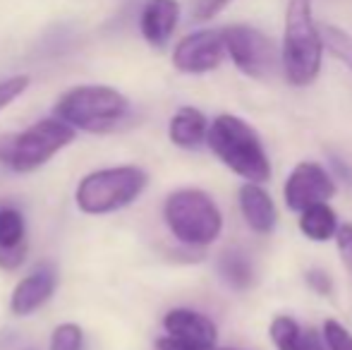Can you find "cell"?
Here are the masks:
<instances>
[{"label":"cell","instance_id":"obj_23","mask_svg":"<svg viewBox=\"0 0 352 350\" xmlns=\"http://www.w3.org/2000/svg\"><path fill=\"white\" fill-rule=\"evenodd\" d=\"M333 240H336V248H338L340 259H343V266L352 276V223H340Z\"/></svg>","mask_w":352,"mask_h":350},{"label":"cell","instance_id":"obj_25","mask_svg":"<svg viewBox=\"0 0 352 350\" xmlns=\"http://www.w3.org/2000/svg\"><path fill=\"white\" fill-rule=\"evenodd\" d=\"M307 283H309L311 290L319 293V295H331V290H333V281H331V276L326 274V271H319V269L307 271Z\"/></svg>","mask_w":352,"mask_h":350},{"label":"cell","instance_id":"obj_4","mask_svg":"<svg viewBox=\"0 0 352 350\" xmlns=\"http://www.w3.org/2000/svg\"><path fill=\"white\" fill-rule=\"evenodd\" d=\"M163 219L170 233L190 248H206L216 243L223 230V214L218 204L211 195L197 187H185L168 195Z\"/></svg>","mask_w":352,"mask_h":350},{"label":"cell","instance_id":"obj_9","mask_svg":"<svg viewBox=\"0 0 352 350\" xmlns=\"http://www.w3.org/2000/svg\"><path fill=\"white\" fill-rule=\"evenodd\" d=\"M226 58V46L218 29H201L185 36L173 51V65L185 75H204L216 70Z\"/></svg>","mask_w":352,"mask_h":350},{"label":"cell","instance_id":"obj_20","mask_svg":"<svg viewBox=\"0 0 352 350\" xmlns=\"http://www.w3.org/2000/svg\"><path fill=\"white\" fill-rule=\"evenodd\" d=\"M326 350H352V331L338 319H326L321 327Z\"/></svg>","mask_w":352,"mask_h":350},{"label":"cell","instance_id":"obj_7","mask_svg":"<svg viewBox=\"0 0 352 350\" xmlns=\"http://www.w3.org/2000/svg\"><path fill=\"white\" fill-rule=\"evenodd\" d=\"M226 56L242 75L252 80H269L280 65V53L264 32L250 24H230L221 29Z\"/></svg>","mask_w":352,"mask_h":350},{"label":"cell","instance_id":"obj_17","mask_svg":"<svg viewBox=\"0 0 352 350\" xmlns=\"http://www.w3.org/2000/svg\"><path fill=\"white\" fill-rule=\"evenodd\" d=\"M338 214L326 204H314L300 211V230L311 243H329L338 230Z\"/></svg>","mask_w":352,"mask_h":350},{"label":"cell","instance_id":"obj_16","mask_svg":"<svg viewBox=\"0 0 352 350\" xmlns=\"http://www.w3.org/2000/svg\"><path fill=\"white\" fill-rule=\"evenodd\" d=\"M206 132H209V120L195 106H182L170 118V125H168V137L180 149H197V146H201L206 142Z\"/></svg>","mask_w":352,"mask_h":350},{"label":"cell","instance_id":"obj_6","mask_svg":"<svg viewBox=\"0 0 352 350\" xmlns=\"http://www.w3.org/2000/svg\"><path fill=\"white\" fill-rule=\"evenodd\" d=\"M146 182L148 175L137 166L94 171L79 182L74 199H77V206L84 214H113V211L130 206L146 190Z\"/></svg>","mask_w":352,"mask_h":350},{"label":"cell","instance_id":"obj_5","mask_svg":"<svg viewBox=\"0 0 352 350\" xmlns=\"http://www.w3.org/2000/svg\"><path fill=\"white\" fill-rule=\"evenodd\" d=\"M74 135L77 130L58 118L38 120L22 132L0 135V164L12 168L14 173H32L65 149Z\"/></svg>","mask_w":352,"mask_h":350},{"label":"cell","instance_id":"obj_11","mask_svg":"<svg viewBox=\"0 0 352 350\" xmlns=\"http://www.w3.org/2000/svg\"><path fill=\"white\" fill-rule=\"evenodd\" d=\"M56 271L51 266H41V269L32 271L27 278H22L14 285L12 298H10V309L17 317H27V314L36 312L56 293Z\"/></svg>","mask_w":352,"mask_h":350},{"label":"cell","instance_id":"obj_19","mask_svg":"<svg viewBox=\"0 0 352 350\" xmlns=\"http://www.w3.org/2000/svg\"><path fill=\"white\" fill-rule=\"evenodd\" d=\"M319 29L321 39H324V48H329L338 61H343L352 70V34L340 27H333V24H324Z\"/></svg>","mask_w":352,"mask_h":350},{"label":"cell","instance_id":"obj_1","mask_svg":"<svg viewBox=\"0 0 352 350\" xmlns=\"http://www.w3.org/2000/svg\"><path fill=\"white\" fill-rule=\"evenodd\" d=\"M206 144L218 156V161L242 180L259 182V185L271 180V159L266 154L261 135L242 118L232 113L218 116L209 122Z\"/></svg>","mask_w":352,"mask_h":350},{"label":"cell","instance_id":"obj_8","mask_svg":"<svg viewBox=\"0 0 352 350\" xmlns=\"http://www.w3.org/2000/svg\"><path fill=\"white\" fill-rule=\"evenodd\" d=\"M336 180L329 171L316 161H300L295 168L290 171L283 187V199L285 206L295 214L305 211L307 206L326 204L333 199L336 195Z\"/></svg>","mask_w":352,"mask_h":350},{"label":"cell","instance_id":"obj_13","mask_svg":"<svg viewBox=\"0 0 352 350\" xmlns=\"http://www.w3.org/2000/svg\"><path fill=\"white\" fill-rule=\"evenodd\" d=\"M27 221L12 206L0 209V269L14 271L27 259Z\"/></svg>","mask_w":352,"mask_h":350},{"label":"cell","instance_id":"obj_22","mask_svg":"<svg viewBox=\"0 0 352 350\" xmlns=\"http://www.w3.org/2000/svg\"><path fill=\"white\" fill-rule=\"evenodd\" d=\"M27 87H29L27 75H17V77H10V80L0 82V111L8 108L17 96H22V94L27 91Z\"/></svg>","mask_w":352,"mask_h":350},{"label":"cell","instance_id":"obj_12","mask_svg":"<svg viewBox=\"0 0 352 350\" xmlns=\"http://www.w3.org/2000/svg\"><path fill=\"white\" fill-rule=\"evenodd\" d=\"M237 201H240L242 219L247 221L254 233L269 235L274 233L276 223H278V211H276V201L264 185L259 182H245L237 192Z\"/></svg>","mask_w":352,"mask_h":350},{"label":"cell","instance_id":"obj_15","mask_svg":"<svg viewBox=\"0 0 352 350\" xmlns=\"http://www.w3.org/2000/svg\"><path fill=\"white\" fill-rule=\"evenodd\" d=\"M269 336L276 350H326L321 333L314 329H305L290 314L274 317L269 327Z\"/></svg>","mask_w":352,"mask_h":350},{"label":"cell","instance_id":"obj_26","mask_svg":"<svg viewBox=\"0 0 352 350\" xmlns=\"http://www.w3.org/2000/svg\"><path fill=\"white\" fill-rule=\"evenodd\" d=\"M211 350H242V348H211Z\"/></svg>","mask_w":352,"mask_h":350},{"label":"cell","instance_id":"obj_10","mask_svg":"<svg viewBox=\"0 0 352 350\" xmlns=\"http://www.w3.org/2000/svg\"><path fill=\"white\" fill-rule=\"evenodd\" d=\"M163 329L168 336L187 343L197 350H211L216 348L218 329L206 314L197 312L190 307H175L163 317Z\"/></svg>","mask_w":352,"mask_h":350},{"label":"cell","instance_id":"obj_3","mask_svg":"<svg viewBox=\"0 0 352 350\" xmlns=\"http://www.w3.org/2000/svg\"><path fill=\"white\" fill-rule=\"evenodd\" d=\"M130 116V101L118 89L84 85L65 91L56 103V118L84 132H111Z\"/></svg>","mask_w":352,"mask_h":350},{"label":"cell","instance_id":"obj_24","mask_svg":"<svg viewBox=\"0 0 352 350\" xmlns=\"http://www.w3.org/2000/svg\"><path fill=\"white\" fill-rule=\"evenodd\" d=\"M232 0H192V17L197 22H206V19H213L218 12L230 5Z\"/></svg>","mask_w":352,"mask_h":350},{"label":"cell","instance_id":"obj_14","mask_svg":"<svg viewBox=\"0 0 352 350\" xmlns=\"http://www.w3.org/2000/svg\"><path fill=\"white\" fill-rule=\"evenodd\" d=\"M180 19V5L177 0H148L146 8L142 10V36L146 39L151 46L163 48L170 41L173 32Z\"/></svg>","mask_w":352,"mask_h":350},{"label":"cell","instance_id":"obj_21","mask_svg":"<svg viewBox=\"0 0 352 350\" xmlns=\"http://www.w3.org/2000/svg\"><path fill=\"white\" fill-rule=\"evenodd\" d=\"M84 333L77 324H60L51 336V350H82Z\"/></svg>","mask_w":352,"mask_h":350},{"label":"cell","instance_id":"obj_18","mask_svg":"<svg viewBox=\"0 0 352 350\" xmlns=\"http://www.w3.org/2000/svg\"><path fill=\"white\" fill-rule=\"evenodd\" d=\"M221 276L228 285H232L235 290H247L254 283V266L250 259L240 252V250H228L221 254V262H218Z\"/></svg>","mask_w":352,"mask_h":350},{"label":"cell","instance_id":"obj_2","mask_svg":"<svg viewBox=\"0 0 352 350\" xmlns=\"http://www.w3.org/2000/svg\"><path fill=\"white\" fill-rule=\"evenodd\" d=\"M324 63V39L311 12V0H290L285 10L280 65L292 87H309Z\"/></svg>","mask_w":352,"mask_h":350}]
</instances>
